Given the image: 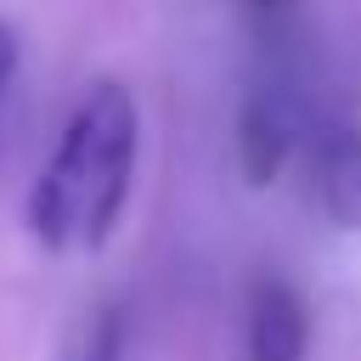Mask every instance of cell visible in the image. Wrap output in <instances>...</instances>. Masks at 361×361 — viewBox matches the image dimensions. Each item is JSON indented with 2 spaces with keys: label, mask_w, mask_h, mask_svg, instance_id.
I'll use <instances>...</instances> for the list:
<instances>
[{
  "label": "cell",
  "mask_w": 361,
  "mask_h": 361,
  "mask_svg": "<svg viewBox=\"0 0 361 361\" xmlns=\"http://www.w3.org/2000/svg\"><path fill=\"white\" fill-rule=\"evenodd\" d=\"M124 344H130V322H124V305L107 299L85 316V327L73 333L68 355L62 361H124Z\"/></svg>",
  "instance_id": "obj_5"
},
{
  "label": "cell",
  "mask_w": 361,
  "mask_h": 361,
  "mask_svg": "<svg viewBox=\"0 0 361 361\" xmlns=\"http://www.w3.org/2000/svg\"><path fill=\"white\" fill-rule=\"evenodd\" d=\"M310 316L282 276H259L248 293V361H305Z\"/></svg>",
  "instance_id": "obj_3"
},
{
  "label": "cell",
  "mask_w": 361,
  "mask_h": 361,
  "mask_svg": "<svg viewBox=\"0 0 361 361\" xmlns=\"http://www.w3.org/2000/svg\"><path fill=\"white\" fill-rule=\"evenodd\" d=\"M299 141V113L276 96V90H254L243 102V118H237V158H243V180L248 186H271L288 164Z\"/></svg>",
  "instance_id": "obj_4"
},
{
  "label": "cell",
  "mask_w": 361,
  "mask_h": 361,
  "mask_svg": "<svg viewBox=\"0 0 361 361\" xmlns=\"http://www.w3.org/2000/svg\"><path fill=\"white\" fill-rule=\"evenodd\" d=\"M310 197L322 214L344 231H361V130L355 124H322L305 141Z\"/></svg>",
  "instance_id": "obj_2"
},
{
  "label": "cell",
  "mask_w": 361,
  "mask_h": 361,
  "mask_svg": "<svg viewBox=\"0 0 361 361\" xmlns=\"http://www.w3.org/2000/svg\"><path fill=\"white\" fill-rule=\"evenodd\" d=\"M17 62H23V45H17V28L0 17V96L11 90V79H17Z\"/></svg>",
  "instance_id": "obj_6"
},
{
  "label": "cell",
  "mask_w": 361,
  "mask_h": 361,
  "mask_svg": "<svg viewBox=\"0 0 361 361\" xmlns=\"http://www.w3.org/2000/svg\"><path fill=\"white\" fill-rule=\"evenodd\" d=\"M248 6H259V11H282V6H293V0H248Z\"/></svg>",
  "instance_id": "obj_7"
},
{
  "label": "cell",
  "mask_w": 361,
  "mask_h": 361,
  "mask_svg": "<svg viewBox=\"0 0 361 361\" xmlns=\"http://www.w3.org/2000/svg\"><path fill=\"white\" fill-rule=\"evenodd\" d=\"M141 118L124 85L102 79L68 113L45 169L28 186V237L45 254H96L124 220Z\"/></svg>",
  "instance_id": "obj_1"
}]
</instances>
